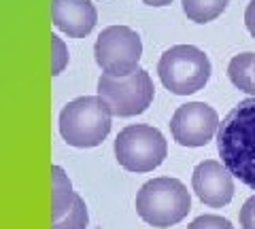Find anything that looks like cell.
Returning <instances> with one entry per match:
<instances>
[{
    "label": "cell",
    "mask_w": 255,
    "mask_h": 229,
    "mask_svg": "<svg viewBox=\"0 0 255 229\" xmlns=\"http://www.w3.org/2000/svg\"><path fill=\"white\" fill-rule=\"evenodd\" d=\"M217 151L228 170L255 189V96L238 102L223 117L217 132Z\"/></svg>",
    "instance_id": "obj_1"
},
{
    "label": "cell",
    "mask_w": 255,
    "mask_h": 229,
    "mask_svg": "<svg viewBox=\"0 0 255 229\" xmlns=\"http://www.w3.org/2000/svg\"><path fill=\"white\" fill-rule=\"evenodd\" d=\"M111 119L113 113L100 96H81L62 108L60 134L70 147L92 149L109 136Z\"/></svg>",
    "instance_id": "obj_2"
},
{
    "label": "cell",
    "mask_w": 255,
    "mask_h": 229,
    "mask_svg": "<svg viewBox=\"0 0 255 229\" xmlns=\"http://www.w3.org/2000/svg\"><path fill=\"white\" fill-rule=\"evenodd\" d=\"M191 210V195L177 178L159 176L147 180L136 193V212L147 225L159 229L181 223Z\"/></svg>",
    "instance_id": "obj_3"
},
{
    "label": "cell",
    "mask_w": 255,
    "mask_h": 229,
    "mask_svg": "<svg viewBox=\"0 0 255 229\" xmlns=\"http://www.w3.org/2000/svg\"><path fill=\"white\" fill-rule=\"evenodd\" d=\"M211 70L209 55L194 45H174L157 62L159 81L174 96H191L204 89Z\"/></svg>",
    "instance_id": "obj_4"
},
{
    "label": "cell",
    "mask_w": 255,
    "mask_h": 229,
    "mask_svg": "<svg viewBox=\"0 0 255 229\" xmlns=\"http://www.w3.org/2000/svg\"><path fill=\"white\" fill-rule=\"evenodd\" d=\"M98 96L109 104L113 117H134L142 115L151 106L155 87L145 68L124 76L105 73L98 78Z\"/></svg>",
    "instance_id": "obj_5"
},
{
    "label": "cell",
    "mask_w": 255,
    "mask_h": 229,
    "mask_svg": "<svg viewBox=\"0 0 255 229\" xmlns=\"http://www.w3.org/2000/svg\"><path fill=\"white\" fill-rule=\"evenodd\" d=\"M168 145L153 125H128L115 138V157L128 172H151L162 165Z\"/></svg>",
    "instance_id": "obj_6"
},
{
    "label": "cell",
    "mask_w": 255,
    "mask_h": 229,
    "mask_svg": "<svg viewBox=\"0 0 255 229\" xmlns=\"http://www.w3.org/2000/svg\"><path fill=\"white\" fill-rule=\"evenodd\" d=\"M142 55V41L136 30L128 26H109L100 32L94 45L96 64L102 73L124 76L138 70Z\"/></svg>",
    "instance_id": "obj_7"
},
{
    "label": "cell",
    "mask_w": 255,
    "mask_h": 229,
    "mask_svg": "<svg viewBox=\"0 0 255 229\" xmlns=\"http://www.w3.org/2000/svg\"><path fill=\"white\" fill-rule=\"evenodd\" d=\"M219 115L204 102H187L174 110L170 119L172 138L181 147H204L219 132Z\"/></svg>",
    "instance_id": "obj_8"
},
{
    "label": "cell",
    "mask_w": 255,
    "mask_h": 229,
    "mask_svg": "<svg viewBox=\"0 0 255 229\" xmlns=\"http://www.w3.org/2000/svg\"><path fill=\"white\" fill-rule=\"evenodd\" d=\"M228 165L217 159L200 161L191 174V189L198 200L211 208L228 206L234 197V180Z\"/></svg>",
    "instance_id": "obj_9"
},
{
    "label": "cell",
    "mask_w": 255,
    "mask_h": 229,
    "mask_svg": "<svg viewBox=\"0 0 255 229\" xmlns=\"http://www.w3.org/2000/svg\"><path fill=\"white\" fill-rule=\"evenodd\" d=\"M51 21L64 34L85 38L98 21V13L90 0H51Z\"/></svg>",
    "instance_id": "obj_10"
},
{
    "label": "cell",
    "mask_w": 255,
    "mask_h": 229,
    "mask_svg": "<svg viewBox=\"0 0 255 229\" xmlns=\"http://www.w3.org/2000/svg\"><path fill=\"white\" fill-rule=\"evenodd\" d=\"M51 219H60L73 208L79 193L73 191V183L60 165H51Z\"/></svg>",
    "instance_id": "obj_11"
},
{
    "label": "cell",
    "mask_w": 255,
    "mask_h": 229,
    "mask_svg": "<svg viewBox=\"0 0 255 229\" xmlns=\"http://www.w3.org/2000/svg\"><path fill=\"white\" fill-rule=\"evenodd\" d=\"M228 76L236 89L255 96V53H238L230 60Z\"/></svg>",
    "instance_id": "obj_12"
},
{
    "label": "cell",
    "mask_w": 255,
    "mask_h": 229,
    "mask_svg": "<svg viewBox=\"0 0 255 229\" xmlns=\"http://www.w3.org/2000/svg\"><path fill=\"white\" fill-rule=\"evenodd\" d=\"M230 0H183V11L196 23H209L228 9Z\"/></svg>",
    "instance_id": "obj_13"
},
{
    "label": "cell",
    "mask_w": 255,
    "mask_h": 229,
    "mask_svg": "<svg viewBox=\"0 0 255 229\" xmlns=\"http://www.w3.org/2000/svg\"><path fill=\"white\" fill-rule=\"evenodd\" d=\"M87 206L81 195H77L73 208L64 212L60 219H51V229H87Z\"/></svg>",
    "instance_id": "obj_14"
},
{
    "label": "cell",
    "mask_w": 255,
    "mask_h": 229,
    "mask_svg": "<svg viewBox=\"0 0 255 229\" xmlns=\"http://www.w3.org/2000/svg\"><path fill=\"white\" fill-rule=\"evenodd\" d=\"M68 66V49L58 34H51V76H58Z\"/></svg>",
    "instance_id": "obj_15"
},
{
    "label": "cell",
    "mask_w": 255,
    "mask_h": 229,
    "mask_svg": "<svg viewBox=\"0 0 255 229\" xmlns=\"http://www.w3.org/2000/svg\"><path fill=\"white\" fill-rule=\"evenodd\" d=\"M187 229H234V225L228 219L217 217V215H202L191 221Z\"/></svg>",
    "instance_id": "obj_16"
},
{
    "label": "cell",
    "mask_w": 255,
    "mask_h": 229,
    "mask_svg": "<svg viewBox=\"0 0 255 229\" xmlns=\"http://www.w3.org/2000/svg\"><path fill=\"white\" fill-rule=\"evenodd\" d=\"M241 225L243 229H255V195L243 204L241 208Z\"/></svg>",
    "instance_id": "obj_17"
},
{
    "label": "cell",
    "mask_w": 255,
    "mask_h": 229,
    "mask_svg": "<svg viewBox=\"0 0 255 229\" xmlns=\"http://www.w3.org/2000/svg\"><path fill=\"white\" fill-rule=\"evenodd\" d=\"M245 23H247V30L249 34L255 38V0H251L245 9Z\"/></svg>",
    "instance_id": "obj_18"
},
{
    "label": "cell",
    "mask_w": 255,
    "mask_h": 229,
    "mask_svg": "<svg viewBox=\"0 0 255 229\" xmlns=\"http://www.w3.org/2000/svg\"><path fill=\"white\" fill-rule=\"evenodd\" d=\"M142 2L149 6H166V4H170L172 0H142Z\"/></svg>",
    "instance_id": "obj_19"
}]
</instances>
